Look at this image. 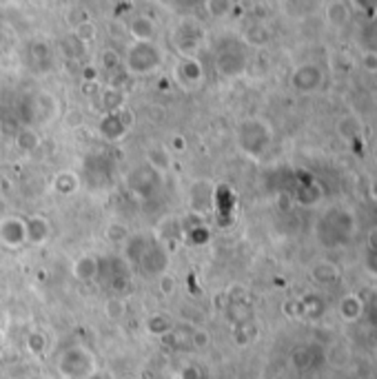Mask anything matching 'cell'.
<instances>
[{"label":"cell","instance_id":"cell-4","mask_svg":"<svg viewBox=\"0 0 377 379\" xmlns=\"http://www.w3.org/2000/svg\"><path fill=\"white\" fill-rule=\"evenodd\" d=\"M313 277L322 284H333V282H337L340 273H337V269L331 264V262H322V264H318L313 269Z\"/></svg>","mask_w":377,"mask_h":379},{"label":"cell","instance_id":"cell-2","mask_svg":"<svg viewBox=\"0 0 377 379\" xmlns=\"http://www.w3.org/2000/svg\"><path fill=\"white\" fill-rule=\"evenodd\" d=\"M364 313V302L357 298V295H347L342 302H340V315L347 320V322H355L362 317Z\"/></svg>","mask_w":377,"mask_h":379},{"label":"cell","instance_id":"cell-1","mask_svg":"<svg viewBox=\"0 0 377 379\" xmlns=\"http://www.w3.org/2000/svg\"><path fill=\"white\" fill-rule=\"evenodd\" d=\"M322 85V71L315 64H304L298 71L293 74V87L300 91H315Z\"/></svg>","mask_w":377,"mask_h":379},{"label":"cell","instance_id":"cell-6","mask_svg":"<svg viewBox=\"0 0 377 379\" xmlns=\"http://www.w3.org/2000/svg\"><path fill=\"white\" fill-rule=\"evenodd\" d=\"M362 69L369 74H377V54H364L362 56Z\"/></svg>","mask_w":377,"mask_h":379},{"label":"cell","instance_id":"cell-3","mask_svg":"<svg viewBox=\"0 0 377 379\" xmlns=\"http://www.w3.org/2000/svg\"><path fill=\"white\" fill-rule=\"evenodd\" d=\"M359 42H362L364 52L377 54V18H373L369 25L362 27V31H359Z\"/></svg>","mask_w":377,"mask_h":379},{"label":"cell","instance_id":"cell-5","mask_svg":"<svg viewBox=\"0 0 377 379\" xmlns=\"http://www.w3.org/2000/svg\"><path fill=\"white\" fill-rule=\"evenodd\" d=\"M329 21L333 25H344L349 21V11H347V5H342V3H335L329 7Z\"/></svg>","mask_w":377,"mask_h":379}]
</instances>
